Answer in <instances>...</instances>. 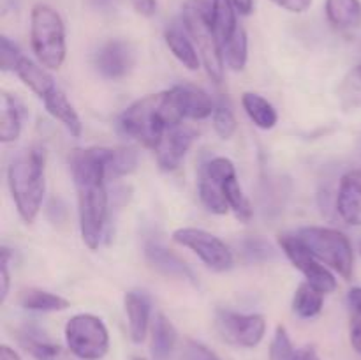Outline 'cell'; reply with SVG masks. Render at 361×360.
Listing matches in <instances>:
<instances>
[{
    "instance_id": "cell-44",
    "label": "cell",
    "mask_w": 361,
    "mask_h": 360,
    "mask_svg": "<svg viewBox=\"0 0 361 360\" xmlns=\"http://www.w3.org/2000/svg\"><path fill=\"white\" fill-rule=\"evenodd\" d=\"M233 6H235L236 13H240L242 16H249L254 11V0H231Z\"/></svg>"
},
{
    "instance_id": "cell-20",
    "label": "cell",
    "mask_w": 361,
    "mask_h": 360,
    "mask_svg": "<svg viewBox=\"0 0 361 360\" xmlns=\"http://www.w3.org/2000/svg\"><path fill=\"white\" fill-rule=\"evenodd\" d=\"M18 302L23 309L35 311V313H59L71 307V302L62 295L46 292L39 288H27L20 293Z\"/></svg>"
},
{
    "instance_id": "cell-42",
    "label": "cell",
    "mask_w": 361,
    "mask_h": 360,
    "mask_svg": "<svg viewBox=\"0 0 361 360\" xmlns=\"http://www.w3.org/2000/svg\"><path fill=\"white\" fill-rule=\"evenodd\" d=\"M341 184H345V186L353 187V189L360 191V193H361V168L360 169H351V172L345 173V175L342 176Z\"/></svg>"
},
{
    "instance_id": "cell-6",
    "label": "cell",
    "mask_w": 361,
    "mask_h": 360,
    "mask_svg": "<svg viewBox=\"0 0 361 360\" xmlns=\"http://www.w3.org/2000/svg\"><path fill=\"white\" fill-rule=\"evenodd\" d=\"M303 246L319 261L326 263L344 279H351L355 272V253L348 236L334 228L307 226L296 233Z\"/></svg>"
},
{
    "instance_id": "cell-26",
    "label": "cell",
    "mask_w": 361,
    "mask_h": 360,
    "mask_svg": "<svg viewBox=\"0 0 361 360\" xmlns=\"http://www.w3.org/2000/svg\"><path fill=\"white\" fill-rule=\"evenodd\" d=\"M323 304L324 293L319 292L317 288H314L310 282H302L295 292L293 311H295L300 318L310 320V318H316L317 314L323 311Z\"/></svg>"
},
{
    "instance_id": "cell-31",
    "label": "cell",
    "mask_w": 361,
    "mask_h": 360,
    "mask_svg": "<svg viewBox=\"0 0 361 360\" xmlns=\"http://www.w3.org/2000/svg\"><path fill=\"white\" fill-rule=\"evenodd\" d=\"M137 152L133 148H111L108 161V179L127 176L136 169Z\"/></svg>"
},
{
    "instance_id": "cell-7",
    "label": "cell",
    "mask_w": 361,
    "mask_h": 360,
    "mask_svg": "<svg viewBox=\"0 0 361 360\" xmlns=\"http://www.w3.org/2000/svg\"><path fill=\"white\" fill-rule=\"evenodd\" d=\"M67 349L80 360H101L109 352V332L104 321L90 313H81L66 323Z\"/></svg>"
},
{
    "instance_id": "cell-1",
    "label": "cell",
    "mask_w": 361,
    "mask_h": 360,
    "mask_svg": "<svg viewBox=\"0 0 361 360\" xmlns=\"http://www.w3.org/2000/svg\"><path fill=\"white\" fill-rule=\"evenodd\" d=\"M109 154L111 148L90 147L78 148L69 155V166L78 191L81 239L92 251L101 244L108 215V191L104 180L108 179Z\"/></svg>"
},
{
    "instance_id": "cell-48",
    "label": "cell",
    "mask_w": 361,
    "mask_h": 360,
    "mask_svg": "<svg viewBox=\"0 0 361 360\" xmlns=\"http://www.w3.org/2000/svg\"><path fill=\"white\" fill-rule=\"evenodd\" d=\"M360 251H361V249H360Z\"/></svg>"
},
{
    "instance_id": "cell-46",
    "label": "cell",
    "mask_w": 361,
    "mask_h": 360,
    "mask_svg": "<svg viewBox=\"0 0 361 360\" xmlns=\"http://www.w3.org/2000/svg\"><path fill=\"white\" fill-rule=\"evenodd\" d=\"M0 360H21V356L7 344L0 346Z\"/></svg>"
},
{
    "instance_id": "cell-4",
    "label": "cell",
    "mask_w": 361,
    "mask_h": 360,
    "mask_svg": "<svg viewBox=\"0 0 361 360\" xmlns=\"http://www.w3.org/2000/svg\"><path fill=\"white\" fill-rule=\"evenodd\" d=\"M182 20L187 34L200 52L208 76L215 83H221L224 78V60H222L221 46L215 37L214 21H212V2L187 0L183 4Z\"/></svg>"
},
{
    "instance_id": "cell-3",
    "label": "cell",
    "mask_w": 361,
    "mask_h": 360,
    "mask_svg": "<svg viewBox=\"0 0 361 360\" xmlns=\"http://www.w3.org/2000/svg\"><path fill=\"white\" fill-rule=\"evenodd\" d=\"M46 152L41 147H32L18 155L7 169V184L20 217L32 224L42 207L46 191L44 180Z\"/></svg>"
},
{
    "instance_id": "cell-25",
    "label": "cell",
    "mask_w": 361,
    "mask_h": 360,
    "mask_svg": "<svg viewBox=\"0 0 361 360\" xmlns=\"http://www.w3.org/2000/svg\"><path fill=\"white\" fill-rule=\"evenodd\" d=\"M242 106L249 119L256 124L259 129H271L277 124L279 115L271 102H268L263 95L254 94V92H245L242 95Z\"/></svg>"
},
{
    "instance_id": "cell-12",
    "label": "cell",
    "mask_w": 361,
    "mask_h": 360,
    "mask_svg": "<svg viewBox=\"0 0 361 360\" xmlns=\"http://www.w3.org/2000/svg\"><path fill=\"white\" fill-rule=\"evenodd\" d=\"M197 138V131L192 129L189 126H178L171 127L168 133L162 138L161 145L155 150L157 155V164L162 172H173V169L178 168L182 164L183 157L187 155V152L190 150V147L194 145Z\"/></svg>"
},
{
    "instance_id": "cell-18",
    "label": "cell",
    "mask_w": 361,
    "mask_h": 360,
    "mask_svg": "<svg viewBox=\"0 0 361 360\" xmlns=\"http://www.w3.org/2000/svg\"><path fill=\"white\" fill-rule=\"evenodd\" d=\"M16 74L18 78H20V80L41 99L48 97L51 92H55L56 88H59L55 85V81H53L51 74L44 69V66L35 64L34 60L27 59V56H23V59L20 60V64H18L16 67Z\"/></svg>"
},
{
    "instance_id": "cell-35",
    "label": "cell",
    "mask_w": 361,
    "mask_h": 360,
    "mask_svg": "<svg viewBox=\"0 0 361 360\" xmlns=\"http://www.w3.org/2000/svg\"><path fill=\"white\" fill-rule=\"evenodd\" d=\"M212 120H214V129L222 140H229L233 134L236 133V119L233 109L229 108L224 102H219L214 109V115H212Z\"/></svg>"
},
{
    "instance_id": "cell-17",
    "label": "cell",
    "mask_w": 361,
    "mask_h": 360,
    "mask_svg": "<svg viewBox=\"0 0 361 360\" xmlns=\"http://www.w3.org/2000/svg\"><path fill=\"white\" fill-rule=\"evenodd\" d=\"M23 126V104L14 95H0V141L13 143L20 138Z\"/></svg>"
},
{
    "instance_id": "cell-8",
    "label": "cell",
    "mask_w": 361,
    "mask_h": 360,
    "mask_svg": "<svg viewBox=\"0 0 361 360\" xmlns=\"http://www.w3.org/2000/svg\"><path fill=\"white\" fill-rule=\"evenodd\" d=\"M173 240L196 253L201 261L215 272L229 270L235 263L231 249L219 236L212 235L207 229L178 228L173 232Z\"/></svg>"
},
{
    "instance_id": "cell-33",
    "label": "cell",
    "mask_w": 361,
    "mask_h": 360,
    "mask_svg": "<svg viewBox=\"0 0 361 360\" xmlns=\"http://www.w3.org/2000/svg\"><path fill=\"white\" fill-rule=\"evenodd\" d=\"M242 254L249 263H263V261L274 260L275 249L268 240L261 236H249L242 242Z\"/></svg>"
},
{
    "instance_id": "cell-37",
    "label": "cell",
    "mask_w": 361,
    "mask_h": 360,
    "mask_svg": "<svg viewBox=\"0 0 361 360\" xmlns=\"http://www.w3.org/2000/svg\"><path fill=\"white\" fill-rule=\"evenodd\" d=\"M21 59H23V55H21V49L18 48L16 42L11 41L7 35H2L0 37V69L4 73L16 71Z\"/></svg>"
},
{
    "instance_id": "cell-36",
    "label": "cell",
    "mask_w": 361,
    "mask_h": 360,
    "mask_svg": "<svg viewBox=\"0 0 361 360\" xmlns=\"http://www.w3.org/2000/svg\"><path fill=\"white\" fill-rule=\"evenodd\" d=\"M295 356L296 349L293 346L288 330H286V327L279 325L270 342V360H295Z\"/></svg>"
},
{
    "instance_id": "cell-15",
    "label": "cell",
    "mask_w": 361,
    "mask_h": 360,
    "mask_svg": "<svg viewBox=\"0 0 361 360\" xmlns=\"http://www.w3.org/2000/svg\"><path fill=\"white\" fill-rule=\"evenodd\" d=\"M123 306H126L130 339H133V342L140 344L147 339L148 328H150V299L143 292H127L123 296Z\"/></svg>"
},
{
    "instance_id": "cell-29",
    "label": "cell",
    "mask_w": 361,
    "mask_h": 360,
    "mask_svg": "<svg viewBox=\"0 0 361 360\" xmlns=\"http://www.w3.org/2000/svg\"><path fill=\"white\" fill-rule=\"evenodd\" d=\"M197 194H200L201 203H203L212 214H217V215L228 214L229 205L224 196V191H222V186L215 184L214 180L201 175L200 184H197Z\"/></svg>"
},
{
    "instance_id": "cell-39",
    "label": "cell",
    "mask_w": 361,
    "mask_h": 360,
    "mask_svg": "<svg viewBox=\"0 0 361 360\" xmlns=\"http://www.w3.org/2000/svg\"><path fill=\"white\" fill-rule=\"evenodd\" d=\"M271 2L277 4L282 9L289 11V13H305L312 6V0H271Z\"/></svg>"
},
{
    "instance_id": "cell-24",
    "label": "cell",
    "mask_w": 361,
    "mask_h": 360,
    "mask_svg": "<svg viewBox=\"0 0 361 360\" xmlns=\"http://www.w3.org/2000/svg\"><path fill=\"white\" fill-rule=\"evenodd\" d=\"M212 21H214L219 46L229 41L240 28L236 21V9L231 0H212Z\"/></svg>"
},
{
    "instance_id": "cell-10",
    "label": "cell",
    "mask_w": 361,
    "mask_h": 360,
    "mask_svg": "<svg viewBox=\"0 0 361 360\" xmlns=\"http://www.w3.org/2000/svg\"><path fill=\"white\" fill-rule=\"evenodd\" d=\"M279 244H281L286 256L305 275L307 282H310L314 288L323 292L324 295L326 293H334L337 289V279H335V275L324 265H321L317 261V258L303 246L298 236L284 233V235L279 236Z\"/></svg>"
},
{
    "instance_id": "cell-27",
    "label": "cell",
    "mask_w": 361,
    "mask_h": 360,
    "mask_svg": "<svg viewBox=\"0 0 361 360\" xmlns=\"http://www.w3.org/2000/svg\"><path fill=\"white\" fill-rule=\"evenodd\" d=\"M222 60L231 71H242L247 64L249 56V42H247V34L242 27L235 32L229 41L221 46Z\"/></svg>"
},
{
    "instance_id": "cell-32",
    "label": "cell",
    "mask_w": 361,
    "mask_h": 360,
    "mask_svg": "<svg viewBox=\"0 0 361 360\" xmlns=\"http://www.w3.org/2000/svg\"><path fill=\"white\" fill-rule=\"evenodd\" d=\"M222 191H224V196L228 200L229 208H233L236 217L243 222L249 221L252 217V207H250V201L247 200V196L243 194L242 187L238 186L236 179H231L222 184Z\"/></svg>"
},
{
    "instance_id": "cell-13",
    "label": "cell",
    "mask_w": 361,
    "mask_h": 360,
    "mask_svg": "<svg viewBox=\"0 0 361 360\" xmlns=\"http://www.w3.org/2000/svg\"><path fill=\"white\" fill-rule=\"evenodd\" d=\"M169 92V99L178 113L180 119H190V120H204L210 115H214L215 104L212 101L210 95L196 85L183 83L175 85Z\"/></svg>"
},
{
    "instance_id": "cell-9",
    "label": "cell",
    "mask_w": 361,
    "mask_h": 360,
    "mask_svg": "<svg viewBox=\"0 0 361 360\" xmlns=\"http://www.w3.org/2000/svg\"><path fill=\"white\" fill-rule=\"evenodd\" d=\"M215 325L226 342L238 348H256L267 334V320L261 314H243L219 309Z\"/></svg>"
},
{
    "instance_id": "cell-45",
    "label": "cell",
    "mask_w": 361,
    "mask_h": 360,
    "mask_svg": "<svg viewBox=\"0 0 361 360\" xmlns=\"http://www.w3.org/2000/svg\"><path fill=\"white\" fill-rule=\"evenodd\" d=\"M295 360H321V359L317 356V353L314 352V348H302L296 352Z\"/></svg>"
},
{
    "instance_id": "cell-14",
    "label": "cell",
    "mask_w": 361,
    "mask_h": 360,
    "mask_svg": "<svg viewBox=\"0 0 361 360\" xmlns=\"http://www.w3.org/2000/svg\"><path fill=\"white\" fill-rule=\"evenodd\" d=\"M145 258L150 263V267H154L155 270L161 272L166 277L189 281L196 284V275L190 270L189 265L157 240H150V242L145 244Z\"/></svg>"
},
{
    "instance_id": "cell-41",
    "label": "cell",
    "mask_w": 361,
    "mask_h": 360,
    "mask_svg": "<svg viewBox=\"0 0 361 360\" xmlns=\"http://www.w3.org/2000/svg\"><path fill=\"white\" fill-rule=\"evenodd\" d=\"M349 339H351V346L355 352L361 355V318L356 316L351 321V330H349Z\"/></svg>"
},
{
    "instance_id": "cell-19",
    "label": "cell",
    "mask_w": 361,
    "mask_h": 360,
    "mask_svg": "<svg viewBox=\"0 0 361 360\" xmlns=\"http://www.w3.org/2000/svg\"><path fill=\"white\" fill-rule=\"evenodd\" d=\"M164 39L168 48L171 49L173 55L176 56V60H178L183 67H187L189 71L200 69V64H201L200 52H197L192 39H190L182 28L176 27V25H171V27L166 28Z\"/></svg>"
},
{
    "instance_id": "cell-34",
    "label": "cell",
    "mask_w": 361,
    "mask_h": 360,
    "mask_svg": "<svg viewBox=\"0 0 361 360\" xmlns=\"http://www.w3.org/2000/svg\"><path fill=\"white\" fill-rule=\"evenodd\" d=\"M203 175L207 179L214 180L219 186H222L228 180L236 179V169L233 161H229L228 157H214L204 164Z\"/></svg>"
},
{
    "instance_id": "cell-5",
    "label": "cell",
    "mask_w": 361,
    "mask_h": 360,
    "mask_svg": "<svg viewBox=\"0 0 361 360\" xmlns=\"http://www.w3.org/2000/svg\"><path fill=\"white\" fill-rule=\"evenodd\" d=\"M30 42L35 59L46 69H60L66 60V25L48 4H35L30 13Z\"/></svg>"
},
{
    "instance_id": "cell-43",
    "label": "cell",
    "mask_w": 361,
    "mask_h": 360,
    "mask_svg": "<svg viewBox=\"0 0 361 360\" xmlns=\"http://www.w3.org/2000/svg\"><path fill=\"white\" fill-rule=\"evenodd\" d=\"M348 302L349 306L353 307V311H355L356 314L361 318V288H353L351 292L348 293Z\"/></svg>"
},
{
    "instance_id": "cell-11",
    "label": "cell",
    "mask_w": 361,
    "mask_h": 360,
    "mask_svg": "<svg viewBox=\"0 0 361 360\" xmlns=\"http://www.w3.org/2000/svg\"><path fill=\"white\" fill-rule=\"evenodd\" d=\"M94 66L106 80L126 78L136 66V49L130 42L111 39L95 52Z\"/></svg>"
},
{
    "instance_id": "cell-30",
    "label": "cell",
    "mask_w": 361,
    "mask_h": 360,
    "mask_svg": "<svg viewBox=\"0 0 361 360\" xmlns=\"http://www.w3.org/2000/svg\"><path fill=\"white\" fill-rule=\"evenodd\" d=\"M338 102L344 109H360L361 108V64L353 67L344 76L342 83L338 85Z\"/></svg>"
},
{
    "instance_id": "cell-38",
    "label": "cell",
    "mask_w": 361,
    "mask_h": 360,
    "mask_svg": "<svg viewBox=\"0 0 361 360\" xmlns=\"http://www.w3.org/2000/svg\"><path fill=\"white\" fill-rule=\"evenodd\" d=\"M2 258H0V302H6L7 295H9V284H11V275H9V261H11V249L2 246L0 251Z\"/></svg>"
},
{
    "instance_id": "cell-16",
    "label": "cell",
    "mask_w": 361,
    "mask_h": 360,
    "mask_svg": "<svg viewBox=\"0 0 361 360\" xmlns=\"http://www.w3.org/2000/svg\"><path fill=\"white\" fill-rule=\"evenodd\" d=\"M18 341L34 360H71L66 349L60 344L46 337L39 328L25 327L18 334Z\"/></svg>"
},
{
    "instance_id": "cell-2",
    "label": "cell",
    "mask_w": 361,
    "mask_h": 360,
    "mask_svg": "<svg viewBox=\"0 0 361 360\" xmlns=\"http://www.w3.org/2000/svg\"><path fill=\"white\" fill-rule=\"evenodd\" d=\"M180 122L182 119L173 108L169 92L166 90L133 102L118 116V131L155 152L164 134Z\"/></svg>"
},
{
    "instance_id": "cell-21",
    "label": "cell",
    "mask_w": 361,
    "mask_h": 360,
    "mask_svg": "<svg viewBox=\"0 0 361 360\" xmlns=\"http://www.w3.org/2000/svg\"><path fill=\"white\" fill-rule=\"evenodd\" d=\"M46 106V112L53 116V119L59 120L67 131H69L73 136H80L81 134V120L80 115L76 113V109L73 108V104L69 102L67 95L63 94L60 88H56L55 92L48 95V97L42 99Z\"/></svg>"
},
{
    "instance_id": "cell-22",
    "label": "cell",
    "mask_w": 361,
    "mask_h": 360,
    "mask_svg": "<svg viewBox=\"0 0 361 360\" xmlns=\"http://www.w3.org/2000/svg\"><path fill=\"white\" fill-rule=\"evenodd\" d=\"M328 21L338 30H353L361 25L360 0H326Z\"/></svg>"
},
{
    "instance_id": "cell-40",
    "label": "cell",
    "mask_w": 361,
    "mask_h": 360,
    "mask_svg": "<svg viewBox=\"0 0 361 360\" xmlns=\"http://www.w3.org/2000/svg\"><path fill=\"white\" fill-rule=\"evenodd\" d=\"M130 4L141 16L150 18L157 13V0H130Z\"/></svg>"
},
{
    "instance_id": "cell-28",
    "label": "cell",
    "mask_w": 361,
    "mask_h": 360,
    "mask_svg": "<svg viewBox=\"0 0 361 360\" xmlns=\"http://www.w3.org/2000/svg\"><path fill=\"white\" fill-rule=\"evenodd\" d=\"M337 212L348 224L361 226V193L341 184L337 194Z\"/></svg>"
},
{
    "instance_id": "cell-23",
    "label": "cell",
    "mask_w": 361,
    "mask_h": 360,
    "mask_svg": "<svg viewBox=\"0 0 361 360\" xmlns=\"http://www.w3.org/2000/svg\"><path fill=\"white\" fill-rule=\"evenodd\" d=\"M176 346V330L162 313L155 314L152 323V355L155 360H168Z\"/></svg>"
},
{
    "instance_id": "cell-47",
    "label": "cell",
    "mask_w": 361,
    "mask_h": 360,
    "mask_svg": "<svg viewBox=\"0 0 361 360\" xmlns=\"http://www.w3.org/2000/svg\"><path fill=\"white\" fill-rule=\"evenodd\" d=\"M133 360H145V359H133Z\"/></svg>"
}]
</instances>
